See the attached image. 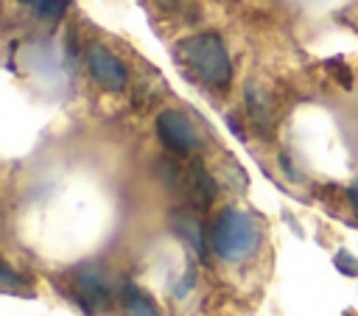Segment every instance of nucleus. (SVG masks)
<instances>
[{"label": "nucleus", "instance_id": "nucleus-1", "mask_svg": "<svg viewBox=\"0 0 358 316\" xmlns=\"http://www.w3.org/2000/svg\"><path fill=\"white\" fill-rule=\"evenodd\" d=\"M210 249L227 260V263H243L252 254H257L263 232L260 224L255 221V215L238 210V207H227L215 215L213 227H210Z\"/></svg>", "mask_w": 358, "mask_h": 316}, {"label": "nucleus", "instance_id": "nucleus-2", "mask_svg": "<svg viewBox=\"0 0 358 316\" xmlns=\"http://www.w3.org/2000/svg\"><path fill=\"white\" fill-rule=\"evenodd\" d=\"M176 59L204 84L227 87L232 78V62L224 48V39L215 31H201L176 42Z\"/></svg>", "mask_w": 358, "mask_h": 316}, {"label": "nucleus", "instance_id": "nucleus-3", "mask_svg": "<svg viewBox=\"0 0 358 316\" xmlns=\"http://www.w3.org/2000/svg\"><path fill=\"white\" fill-rule=\"evenodd\" d=\"M70 288L76 302L87 313L106 310L112 305V285H109V271L101 263H84L76 266L70 274Z\"/></svg>", "mask_w": 358, "mask_h": 316}, {"label": "nucleus", "instance_id": "nucleus-4", "mask_svg": "<svg viewBox=\"0 0 358 316\" xmlns=\"http://www.w3.org/2000/svg\"><path fill=\"white\" fill-rule=\"evenodd\" d=\"M154 129H157L159 143H162L168 151H173V154H193V151L201 148L199 131L193 129V123H190L179 109H162V112L157 115Z\"/></svg>", "mask_w": 358, "mask_h": 316}, {"label": "nucleus", "instance_id": "nucleus-5", "mask_svg": "<svg viewBox=\"0 0 358 316\" xmlns=\"http://www.w3.org/2000/svg\"><path fill=\"white\" fill-rule=\"evenodd\" d=\"M87 67H90L92 78H95L103 89H109V92H120V89H126V84H129V70H126V64L120 62L117 53H112V50L103 48V45H90V50H87Z\"/></svg>", "mask_w": 358, "mask_h": 316}, {"label": "nucleus", "instance_id": "nucleus-6", "mask_svg": "<svg viewBox=\"0 0 358 316\" xmlns=\"http://www.w3.org/2000/svg\"><path fill=\"white\" fill-rule=\"evenodd\" d=\"M179 185H182L185 199H187L196 210H207V207L215 201V196H218V185H215L213 173H210L201 162H187V165L182 168Z\"/></svg>", "mask_w": 358, "mask_h": 316}, {"label": "nucleus", "instance_id": "nucleus-7", "mask_svg": "<svg viewBox=\"0 0 358 316\" xmlns=\"http://www.w3.org/2000/svg\"><path fill=\"white\" fill-rule=\"evenodd\" d=\"M171 227H173V232L196 252V257L207 260V246H210V240H204L201 224H199V218H196L193 213H187V210H173V213H171Z\"/></svg>", "mask_w": 358, "mask_h": 316}, {"label": "nucleus", "instance_id": "nucleus-8", "mask_svg": "<svg viewBox=\"0 0 358 316\" xmlns=\"http://www.w3.org/2000/svg\"><path fill=\"white\" fill-rule=\"evenodd\" d=\"M120 308H123V316H162L159 308L154 305V299L143 288H137L134 282H123Z\"/></svg>", "mask_w": 358, "mask_h": 316}, {"label": "nucleus", "instance_id": "nucleus-9", "mask_svg": "<svg viewBox=\"0 0 358 316\" xmlns=\"http://www.w3.org/2000/svg\"><path fill=\"white\" fill-rule=\"evenodd\" d=\"M67 3H70V0H28L25 6H31V8H34V14H36L42 22L56 25V22L64 17Z\"/></svg>", "mask_w": 358, "mask_h": 316}, {"label": "nucleus", "instance_id": "nucleus-10", "mask_svg": "<svg viewBox=\"0 0 358 316\" xmlns=\"http://www.w3.org/2000/svg\"><path fill=\"white\" fill-rule=\"evenodd\" d=\"M0 285H3V291H8V294H31V285H28L20 274H14V268H11L8 263L0 268Z\"/></svg>", "mask_w": 358, "mask_h": 316}, {"label": "nucleus", "instance_id": "nucleus-11", "mask_svg": "<svg viewBox=\"0 0 358 316\" xmlns=\"http://www.w3.org/2000/svg\"><path fill=\"white\" fill-rule=\"evenodd\" d=\"M221 171H224V182H227V185H232L235 190H243V187H246V173L241 171L238 162L227 159V165L221 162Z\"/></svg>", "mask_w": 358, "mask_h": 316}, {"label": "nucleus", "instance_id": "nucleus-12", "mask_svg": "<svg viewBox=\"0 0 358 316\" xmlns=\"http://www.w3.org/2000/svg\"><path fill=\"white\" fill-rule=\"evenodd\" d=\"M333 266H336L344 277H358V257H352L347 249H338V252H336Z\"/></svg>", "mask_w": 358, "mask_h": 316}, {"label": "nucleus", "instance_id": "nucleus-13", "mask_svg": "<svg viewBox=\"0 0 358 316\" xmlns=\"http://www.w3.org/2000/svg\"><path fill=\"white\" fill-rule=\"evenodd\" d=\"M196 285V271L193 268H187L185 271V277H182V282H176L173 288H171V294L176 296V299H182V296H187V291Z\"/></svg>", "mask_w": 358, "mask_h": 316}, {"label": "nucleus", "instance_id": "nucleus-14", "mask_svg": "<svg viewBox=\"0 0 358 316\" xmlns=\"http://www.w3.org/2000/svg\"><path fill=\"white\" fill-rule=\"evenodd\" d=\"M347 199H350V204L358 210V176H355V179H352V185L347 187Z\"/></svg>", "mask_w": 358, "mask_h": 316}, {"label": "nucleus", "instance_id": "nucleus-15", "mask_svg": "<svg viewBox=\"0 0 358 316\" xmlns=\"http://www.w3.org/2000/svg\"><path fill=\"white\" fill-rule=\"evenodd\" d=\"M17 3H28V0H17Z\"/></svg>", "mask_w": 358, "mask_h": 316}]
</instances>
